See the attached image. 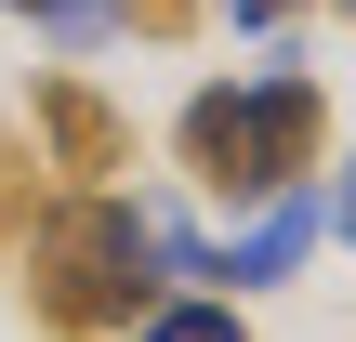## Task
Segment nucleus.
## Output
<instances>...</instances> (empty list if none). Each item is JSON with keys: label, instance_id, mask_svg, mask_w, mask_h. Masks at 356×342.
Listing matches in <instances>:
<instances>
[{"label": "nucleus", "instance_id": "7ed1b4c3", "mask_svg": "<svg viewBox=\"0 0 356 342\" xmlns=\"http://www.w3.org/2000/svg\"><path fill=\"white\" fill-rule=\"evenodd\" d=\"M26 145H40L53 185H119V171H132V119H119L92 79H66V66L26 79Z\"/></svg>", "mask_w": 356, "mask_h": 342}, {"label": "nucleus", "instance_id": "6e6552de", "mask_svg": "<svg viewBox=\"0 0 356 342\" xmlns=\"http://www.w3.org/2000/svg\"><path fill=\"white\" fill-rule=\"evenodd\" d=\"M119 26H132V40H185V26H198V0H119Z\"/></svg>", "mask_w": 356, "mask_h": 342}, {"label": "nucleus", "instance_id": "f03ea898", "mask_svg": "<svg viewBox=\"0 0 356 342\" xmlns=\"http://www.w3.org/2000/svg\"><path fill=\"white\" fill-rule=\"evenodd\" d=\"M172 145H185V171H198L211 198L264 211V198H291V185L317 171V145H330V92H317L304 66L198 79V92H185V119H172Z\"/></svg>", "mask_w": 356, "mask_h": 342}, {"label": "nucleus", "instance_id": "1a4fd4ad", "mask_svg": "<svg viewBox=\"0 0 356 342\" xmlns=\"http://www.w3.org/2000/svg\"><path fill=\"white\" fill-rule=\"evenodd\" d=\"M317 237H343V250H356V145H343V185L317 198Z\"/></svg>", "mask_w": 356, "mask_h": 342}, {"label": "nucleus", "instance_id": "0eeeda50", "mask_svg": "<svg viewBox=\"0 0 356 342\" xmlns=\"http://www.w3.org/2000/svg\"><path fill=\"white\" fill-rule=\"evenodd\" d=\"M0 13H26V26H53V40H106V26H119V0H0Z\"/></svg>", "mask_w": 356, "mask_h": 342}, {"label": "nucleus", "instance_id": "423d86ee", "mask_svg": "<svg viewBox=\"0 0 356 342\" xmlns=\"http://www.w3.org/2000/svg\"><path fill=\"white\" fill-rule=\"evenodd\" d=\"M132 342H251V316H238V303H145Z\"/></svg>", "mask_w": 356, "mask_h": 342}, {"label": "nucleus", "instance_id": "9b49d317", "mask_svg": "<svg viewBox=\"0 0 356 342\" xmlns=\"http://www.w3.org/2000/svg\"><path fill=\"white\" fill-rule=\"evenodd\" d=\"M343 13H356V0H343Z\"/></svg>", "mask_w": 356, "mask_h": 342}, {"label": "nucleus", "instance_id": "f257e3e1", "mask_svg": "<svg viewBox=\"0 0 356 342\" xmlns=\"http://www.w3.org/2000/svg\"><path fill=\"white\" fill-rule=\"evenodd\" d=\"M13 264H26V316L53 342H106L159 303V211L119 185H53Z\"/></svg>", "mask_w": 356, "mask_h": 342}, {"label": "nucleus", "instance_id": "39448f33", "mask_svg": "<svg viewBox=\"0 0 356 342\" xmlns=\"http://www.w3.org/2000/svg\"><path fill=\"white\" fill-rule=\"evenodd\" d=\"M40 198H53V171H40V145L0 119V250H26V224H40Z\"/></svg>", "mask_w": 356, "mask_h": 342}, {"label": "nucleus", "instance_id": "9d476101", "mask_svg": "<svg viewBox=\"0 0 356 342\" xmlns=\"http://www.w3.org/2000/svg\"><path fill=\"white\" fill-rule=\"evenodd\" d=\"M225 13H238V26H251V40H277V26H291V13H304V0H225Z\"/></svg>", "mask_w": 356, "mask_h": 342}, {"label": "nucleus", "instance_id": "20e7f679", "mask_svg": "<svg viewBox=\"0 0 356 342\" xmlns=\"http://www.w3.org/2000/svg\"><path fill=\"white\" fill-rule=\"evenodd\" d=\"M304 250H317V198L291 185V198H264V224H251L238 250H211V290H277Z\"/></svg>", "mask_w": 356, "mask_h": 342}]
</instances>
